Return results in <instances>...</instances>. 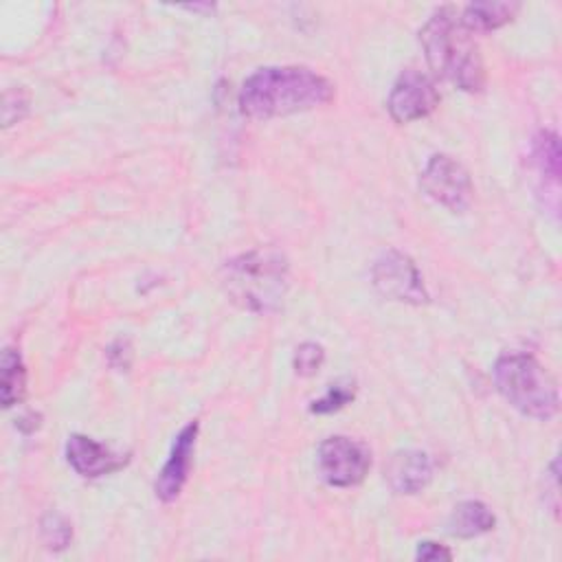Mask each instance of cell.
<instances>
[{"label": "cell", "mask_w": 562, "mask_h": 562, "mask_svg": "<svg viewBox=\"0 0 562 562\" xmlns=\"http://www.w3.org/2000/svg\"><path fill=\"white\" fill-rule=\"evenodd\" d=\"M334 99V83L305 66H266L241 86L239 110L250 119H274L321 108Z\"/></svg>", "instance_id": "obj_1"}, {"label": "cell", "mask_w": 562, "mask_h": 562, "mask_svg": "<svg viewBox=\"0 0 562 562\" xmlns=\"http://www.w3.org/2000/svg\"><path fill=\"white\" fill-rule=\"evenodd\" d=\"M419 42L430 70L465 92H479L485 86V66L479 46L457 18L454 9L435 11L419 31Z\"/></svg>", "instance_id": "obj_2"}, {"label": "cell", "mask_w": 562, "mask_h": 562, "mask_svg": "<svg viewBox=\"0 0 562 562\" xmlns=\"http://www.w3.org/2000/svg\"><path fill=\"white\" fill-rule=\"evenodd\" d=\"M222 283L228 296L248 312H274L288 292V259L274 248H255L224 263Z\"/></svg>", "instance_id": "obj_3"}, {"label": "cell", "mask_w": 562, "mask_h": 562, "mask_svg": "<svg viewBox=\"0 0 562 562\" xmlns=\"http://www.w3.org/2000/svg\"><path fill=\"white\" fill-rule=\"evenodd\" d=\"M498 393L522 415L551 419L558 413V384L529 353H503L492 369Z\"/></svg>", "instance_id": "obj_4"}, {"label": "cell", "mask_w": 562, "mask_h": 562, "mask_svg": "<svg viewBox=\"0 0 562 562\" xmlns=\"http://www.w3.org/2000/svg\"><path fill=\"white\" fill-rule=\"evenodd\" d=\"M316 468L325 483L334 487H353L364 481L371 468V452L351 437H327L318 446Z\"/></svg>", "instance_id": "obj_5"}, {"label": "cell", "mask_w": 562, "mask_h": 562, "mask_svg": "<svg viewBox=\"0 0 562 562\" xmlns=\"http://www.w3.org/2000/svg\"><path fill=\"white\" fill-rule=\"evenodd\" d=\"M422 191L437 204L463 213L472 202V180L461 162L448 154H432L419 178Z\"/></svg>", "instance_id": "obj_6"}, {"label": "cell", "mask_w": 562, "mask_h": 562, "mask_svg": "<svg viewBox=\"0 0 562 562\" xmlns=\"http://www.w3.org/2000/svg\"><path fill=\"white\" fill-rule=\"evenodd\" d=\"M375 290L393 301L422 305L428 303V290L413 259L400 250H384L371 266Z\"/></svg>", "instance_id": "obj_7"}, {"label": "cell", "mask_w": 562, "mask_h": 562, "mask_svg": "<svg viewBox=\"0 0 562 562\" xmlns=\"http://www.w3.org/2000/svg\"><path fill=\"white\" fill-rule=\"evenodd\" d=\"M439 105L435 81L419 70H404L386 99V110L395 123H413L428 116Z\"/></svg>", "instance_id": "obj_8"}, {"label": "cell", "mask_w": 562, "mask_h": 562, "mask_svg": "<svg viewBox=\"0 0 562 562\" xmlns=\"http://www.w3.org/2000/svg\"><path fill=\"white\" fill-rule=\"evenodd\" d=\"M66 461L79 476L99 479L121 470L130 461V454L112 450L88 435H70L66 441Z\"/></svg>", "instance_id": "obj_9"}, {"label": "cell", "mask_w": 562, "mask_h": 562, "mask_svg": "<svg viewBox=\"0 0 562 562\" xmlns=\"http://www.w3.org/2000/svg\"><path fill=\"white\" fill-rule=\"evenodd\" d=\"M198 422H189L176 437L173 446H171V452H169V459L165 461L162 470L158 472L156 476V483H154V490H156V496L162 501V503H171L180 496L184 483H187V476H189V468H191V454H193V448H195V439H198Z\"/></svg>", "instance_id": "obj_10"}, {"label": "cell", "mask_w": 562, "mask_h": 562, "mask_svg": "<svg viewBox=\"0 0 562 562\" xmlns=\"http://www.w3.org/2000/svg\"><path fill=\"white\" fill-rule=\"evenodd\" d=\"M384 479L395 494H417L430 483L432 463L422 450H400L389 459Z\"/></svg>", "instance_id": "obj_11"}, {"label": "cell", "mask_w": 562, "mask_h": 562, "mask_svg": "<svg viewBox=\"0 0 562 562\" xmlns=\"http://www.w3.org/2000/svg\"><path fill=\"white\" fill-rule=\"evenodd\" d=\"M518 2H470L461 13V22L468 31H494L512 22L518 13Z\"/></svg>", "instance_id": "obj_12"}, {"label": "cell", "mask_w": 562, "mask_h": 562, "mask_svg": "<svg viewBox=\"0 0 562 562\" xmlns=\"http://www.w3.org/2000/svg\"><path fill=\"white\" fill-rule=\"evenodd\" d=\"M494 514L481 501H463L450 516V533L459 538H474L494 529Z\"/></svg>", "instance_id": "obj_13"}, {"label": "cell", "mask_w": 562, "mask_h": 562, "mask_svg": "<svg viewBox=\"0 0 562 562\" xmlns=\"http://www.w3.org/2000/svg\"><path fill=\"white\" fill-rule=\"evenodd\" d=\"M26 391V369L22 356L7 347L2 351V406L11 408L22 402Z\"/></svg>", "instance_id": "obj_14"}, {"label": "cell", "mask_w": 562, "mask_h": 562, "mask_svg": "<svg viewBox=\"0 0 562 562\" xmlns=\"http://www.w3.org/2000/svg\"><path fill=\"white\" fill-rule=\"evenodd\" d=\"M533 162L553 182L560 178V143L553 132H540L533 140Z\"/></svg>", "instance_id": "obj_15"}, {"label": "cell", "mask_w": 562, "mask_h": 562, "mask_svg": "<svg viewBox=\"0 0 562 562\" xmlns=\"http://www.w3.org/2000/svg\"><path fill=\"white\" fill-rule=\"evenodd\" d=\"M353 397H356V382L349 380V378H345V380H338V382L329 384V389L325 391V395L312 402L310 411L316 413V415L334 413V411H340L342 406H347Z\"/></svg>", "instance_id": "obj_16"}, {"label": "cell", "mask_w": 562, "mask_h": 562, "mask_svg": "<svg viewBox=\"0 0 562 562\" xmlns=\"http://www.w3.org/2000/svg\"><path fill=\"white\" fill-rule=\"evenodd\" d=\"M40 533H42V540L48 549H55V551H61L68 547V542L72 540V527L70 522L57 514V512H48L42 516L40 520Z\"/></svg>", "instance_id": "obj_17"}, {"label": "cell", "mask_w": 562, "mask_h": 562, "mask_svg": "<svg viewBox=\"0 0 562 562\" xmlns=\"http://www.w3.org/2000/svg\"><path fill=\"white\" fill-rule=\"evenodd\" d=\"M323 360H325V349L318 342H303L296 347L292 364L299 375L310 378V375L318 373Z\"/></svg>", "instance_id": "obj_18"}, {"label": "cell", "mask_w": 562, "mask_h": 562, "mask_svg": "<svg viewBox=\"0 0 562 562\" xmlns=\"http://www.w3.org/2000/svg\"><path fill=\"white\" fill-rule=\"evenodd\" d=\"M11 110H18V114H20V119L26 114V110H29V99H26V94L18 88V90H7V94H4V108H2V116L4 119H9L11 116Z\"/></svg>", "instance_id": "obj_19"}, {"label": "cell", "mask_w": 562, "mask_h": 562, "mask_svg": "<svg viewBox=\"0 0 562 562\" xmlns=\"http://www.w3.org/2000/svg\"><path fill=\"white\" fill-rule=\"evenodd\" d=\"M415 558L417 560H450L452 551L437 542H419Z\"/></svg>", "instance_id": "obj_20"}, {"label": "cell", "mask_w": 562, "mask_h": 562, "mask_svg": "<svg viewBox=\"0 0 562 562\" xmlns=\"http://www.w3.org/2000/svg\"><path fill=\"white\" fill-rule=\"evenodd\" d=\"M37 426H40V415H35V413H29L26 417H20V422H18V428L24 432H33Z\"/></svg>", "instance_id": "obj_21"}]
</instances>
